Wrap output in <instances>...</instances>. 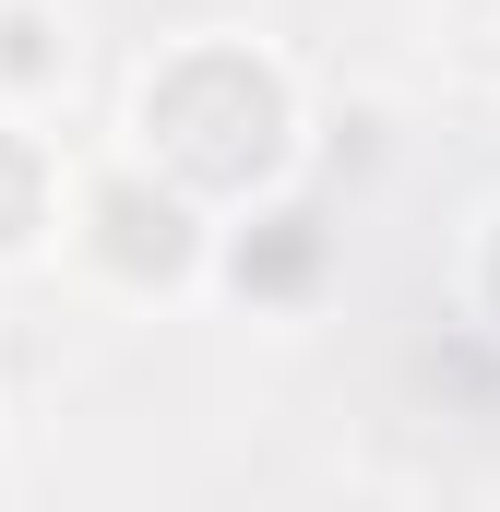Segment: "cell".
<instances>
[{"mask_svg": "<svg viewBox=\"0 0 500 512\" xmlns=\"http://www.w3.org/2000/svg\"><path fill=\"white\" fill-rule=\"evenodd\" d=\"M143 131L191 191H250L286 155V84L250 48H191V60H167L143 84Z\"/></svg>", "mask_w": 500, "mask_h": 512, "instance_id": "obj_1", "label": "cell"}, {"mask_svg": "<svg viewBox=\"0 0 500 512\" xmlns=\"http://www.w3.org/2000/svg\"><path fill=\"white\" fill-rule=\"evenodd\" d=\"M96 251L120 262V274H179V262H191V215L155 203L143 179H108V191H96Z\"/></svg>", "mask_w": 500, "mask_h": 512, "instance_id": "obj_2", "label": "cell"}, {"mask_svg": "<svg viewBox=\"0 0 500 512\" xmlns=\"http://www.w3.org/2000/svg\"><path fill=\"white\" fill-rule=\"evenodd\" d=\"M310 274H322V215H274V227L239 239V286L250 298H298Z\"/></svg>", "mask_w": 500, "mask_h": 512, "instance_id": "obj_3", "label": "cell"}, {"mask_svg": "<svg viewBox=\"0 0 500 512\" xmlns=\"http://www.w3.org/2000/svg\"><path fill=\"white\" fill-rule=\"evenodd\" d=\"M0 72H12V84H48V72H60V24H48L36 0L0 12Z\"/></svg>", "mask_w": 500, "mask_h": 512, "instance_id": "obj_4", "label": "cell"}, {"mask_svg": "<svg viewBox=\"0 0 500 512\" xmlns=\"http://www.w3.org/2000/svg\"><path fill=\"white\" fill-rule=\"evenodd\" d=\"M36 191H48L36 143H12V131H0V251H24V239H36Z\"/></svg>", "mask_w": 500, "mask_h": 512, "instance_id": "obj_5", "label": "cell"}, {"mask_svg": "<svg viewBox=\"0 0 500 512\" xmlns=\"http://www.w3.org/2000/svg\"><path fill=\"white\" fill-rule=\"evenodd\" d=\"M489 298H500V251H489Z\"/></svg>", "mask_w": 500, "mask_h": 512, "instance_id": "obj_6", "label": "cell"}, {"mask_svg": "<svg viewBox=\"0 0 500 512\" xmlns=\"http://www.w3.org/2000/svg\"><path fill=\"white\" fill-rule=\"evenodd\" d=\"M346 512H358V501H346Z\"/></svg>", "mask_w": 500, "mask_h": 512, "instance_id": "obj_7", "label": "cell"}]
</instances>
